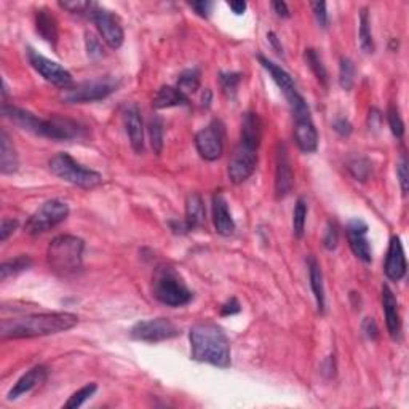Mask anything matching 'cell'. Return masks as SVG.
<instances>
[{
  "label": "cell",
  "mask_w": 409,
  "mask_h": 409,
  "mask_svg": "<svg viewBox=\"0 0 409 409\" xmlns=\"http://www.w3.org/2000/svg\"><path fill=\"white\" fill-rule=\"evenodd\" d=\"M79 323L77 315L68 312L34 314L21 318L3 320L0 325L2 339H29V337L50 336L72 330Z\"/></svg>",
  "instance_id": "obj_1"
},
{
  "label": "cell",
  "mask_w": 409,
  "mask_h": 409,
  "mask_svg": "<svg viewBox=\"0 0 409 409\" xmlns=\"http://www.w3.org/2000/svg\"><path fill=\"white\" fill-rule=\"evenodd\" d=\"M189 339L195 362L208 363L217 368L231 366V342L221 326L210 321L197 323L190 330Z\"/></svg>",
  "instance_id": "obj_2"
},
{
  "label": "cell",
  "mask_w": 409,
  "mask_h": 409,
  "mask_svg": "<svg viewBox=\"0 0 409 409\" xmlns=\"http://www.w3.org/2000/svg\"><path fill=\"white\" fill-rule=\"evenodd\" d=\"M84 240L74 236H58L52 240L47 251V263L54 275L68 278L82 270Z\"/></svg>",
  "instance_id": "obj_3"
},
{
  "label": "cell",
  "mask_w": 409,
  "mask_h": 409,
  "mask_svg": "<svg viewBox=\"0 0 409 409\" xmlns=\"http://www.w3.org/2000/svg\"><path fill=\"white\" fill-rule=\"evenodd\" d=\"M154 298L168 307H183L192 301L194 294L189 290L183 277L171 265H159L152 278Z\"/></svg>",
  "instance_id": "obj_4"
},
{
  "label": "cell",
  "mask_w": 409,
  "mask_h": 409,
  "mask_svg": "<svg viewBox=\"0 0 409 409\" xmlns=\"http://www.w3.org/2000/svg\"><path fill=\"white\" fill-rule=\"evenodd\" d=\"M50 171L63 181L82 189H93L102 183V176L100 173L80 165L66 152L53 157L50 160Z\"/></svg>",
  "instance_id": "obj_5"
},
{
  "label": "cell",
  "mask_w": 409,
  "mask_h": 409,
  "mask_svg": "<svg viewBox=\"0 0 409 409\" xmlns=\"http://www.w3.org/2000/svg\"><path fill=\"white\" fill-rule=\"evenodd\" d=\"M69 216V206L61 200H48L39 210L32 213L24 224V232L36 237L61 224Z\"/></svg>",
  "instance_id": "obj_6"
},
{
  "label": "cell",
  "mask_w": 409,
  "mask_h": 409,
  "mask_svg": "<svg viewBox=\"0 0 409 409\" xmlns=\"http://www.w3.org/2000/svg\"><path fill=\"white\" fill-rule=\"evenodd\" d=\"M118 82L114 79H96L82 82L69 88H64L61 93V98L64 102H70V105H80V102H95L106 100L111 96L114 91H117Z\"/></svg>",
  "instance_id": "obj_7"
},
{
  "label": "cell",
  "mask_w": 409,
  "mask_h": 409,
  "mask_svg": "<svg viewBox=\"0 0 409 409\" xmlns=\"http://www.w3.org/2000/svg\"><path fill=\"white\" fill-rule=\"evenodd\" d=\"M259 61H261V64H263V68L267 70V72L270 74V77L274 79L278 88H280L283 95H285L286 101L290 102L293 116L299 117V116H305V114H310L307 102H305V100L301 96V93L298 91V86H296V84H294L291 75L288 74L283 68L277 66L275 63H272L270 59L263 56V54L259 56Z\"/></svg>",
  "instance_id": "obj_8"
},
{
  "label": "cell",
  "mask_w": 409,
  "mask_h": 409,
  "mask_svg": "<svg viewBox=\"0 0 409 409\" xmlns=\"http://www.w3.org/2000/svg\"><path fill=\"white\" fill-rule=\"evenodd\" d=\"M226 128L221 120H213L208 127L201 128L195 136V147H197L201 159L215 162L224 154Z\"/></svg>",
  "instance_id": "obj_9"
},
{
  "label": "cell",
  "mask_w": 409,
  "mask_h": 409,
  "mask_svg": "<svg viewBox=\"0 0 409 409\" xmlns=\"http://www.w3.org/2000/svg\"><path fill=\"white\" fill-rule=\"evenodd\" d=\"M133 339L143 342H162L179 336V328L168 318H154L138 321L132 331Z\"/></svg>",
  "instance_id": "obj_10"
},
{
  "label": "cell",
  "mask_w": 409,
  "mask_h": 409,
  "mask_svg": "<svg viewBox=\"0 0 409 409\" xmlns=\"http://www.w3.org/2000/svg\"><path fill=\"white\" fill-rule=\"evenodd\" d=\"M27 59H29L31 66L34 68L43 79L50 82L54 86H59V88L64 90L69 88V85L72 84V75H70L69 70L59 66L58 63L52 61V59L45 58L43 54L32 50V48L27 50Z\"/></svg>",
  "instance_id": "obj_11"
},
{
  "label": "cell",
  "mask_w": 409,
  "mask_h": 409,
  "mask_svg": "<svg viewBox=\"0 0 409 409\" xmlns=\"http://www.w3.org/2000/svg\"><path fill=\"white\" fill-rule=\"evenodd\" d=\"M91 20L95 23L98 32L102 37L109 47L117 50L123 45V39H125V32L123 27L120 24V21L114 16L109 10L101 8V7H95V10L91 12Z\"/></svg>",
  "instance_id": "obj_12"
},
{
  "label": "cell",
  "mask_w": 409,
  "mask_h": 409,
  "mask_svg": "<svg viewBox=\"0 0 409 409\" xmlns=\"http://www.w3.org/2000/svg\"><path fill=\"white\" fill-rule=\"evenodd\" d=\"M256 167H258V151L238 144L237 149L233 151L231 160H229V179L233 184H242L251 178Z\"/></svg>",
  "instance_id": "obj_13"
},
{
  "label": "cell",
  "mask_w": 409,
  "mask_h": 409,
  "mask_svg": "<svg viewBox=\"0 0 409 409\" xmlns=\"http://www.w3.org/2000/svg\"><path fill=\"white\" fill-rule=\"evenodd\" d=\"M42 136L54 141H72L84 138L85 128L70 118L52 116L50 118L43 120Z\"/></svg>",
  "instance_id": "obj_14"
},
{
  "label": "cell",
  "mask_w": 409,
  "mask_h": 409,
  "mask_svg": "<svg viewBox=\"0 0 409 409\" xmlns=\"http://www.w3.org/2000/svg\"><path fill=\"white\" fill-rule=\"evenodd\" d=\"M294 187V173L288 149L283 143L277 144L275 151V194L277 199H285Z\"/></svg>",
  "instance_id": "obj_15"
},
{
  "label": "cell",
  "mask_w": 409,
  "mask_h": 409,
  "mask_svg": "<svg viewBox=\"0 0 409 409\" xmlns=\"http://www.w3.org/2000/svg\"><path fill=\"white\" fill-rule=\"evenodd\" d=\"M368 224L362 219H352L347 224V238L350 245L352 253L357 256L364 264H369L373 261V248L368 240Z\"/></svg>",
  "instance_id": "obj_16"
},
{
  "label": "cell",
  "mask_w": 409,
  "mask_h": 409,
  "mask_svg": "<svg viewBox=\"0 0 409 409\" xmlns=\"http://www.w3.org/2000/svg\"><path fill=\"white\" fill-rule=\"evenodd\" d=\"M294 141L299 149L305 154H312L318 149V132L315 128L310 114L301 117H294Z\"/></svg>",
  "instance_id": "obj_17"
},
{
  "label": "cell",
  "mask_w": 409,
  "mask_h": 409,
  "mask_svg": "<svg viewBox=\"0 0 409 409\" xmlns=\"http://www.w3.org/2000/svg\"><path fill=\"white\" fill-rule=\"evenodd\" d=\"M406 258L405 251H403L401 240L398 237H392L389 251H387V258L384 264V272L389 280L400 281L403 277L406 275Z\"/></svg>",
  "instance_id": "obj_18"
},
{
  "label": "cell",
  "mask_w": 409,
  "mask_h": 409,
  "mask_svg": "<svg viewBox=\"0 0 409 409\" xmlns=\"http://www.w3.org/2000/svg\"><path fill=\"white\" fill-rule=\"evenodd\" d=\"M123 123L127 134L130 138V144H132L136 154H141L144 151V125L143 118H141L139 109L134 105H128L123 111Z\"/></svg>",
  "instance_id": "obj_19"
},
{
  "label": "cell",
  "mask_w": 409,
  "mask_h": 409,
  "mask_svg": "<svg viewBox=\"0 0 409 409\" xmlns=\"http://www.w3.org/2000/svg\"><path fill=\"white\" fill-rule=\"evenodd\" d=\"M2 114L10 120V122H13V125H16L18 128L24 130V132H29L32 134L42 136L43 120L36 117L34 114L27 112V111H24V109L8 106L7 102H3Z\"/></svg>",
  "instance_id": "obj_20"
},
{
  "label": "cell",
  "mask_w": 409,
  "mask_h": 409,
  "mask_svg": "<svg viewBox=\"0 0 409 409\" xmlns=\"http://www.w3.org/2000/svg\"><path fill=\"white\" fill-rule=\"evenodd\" d=\"M213 224L221 236H232L236 232V221L229 211L227 200L222 194L213 195Z\"/></svg>",
  "instance_id": "obj_21"
},
{
  "label": "cell",
  "mask_w": 409,
  "mask_h": 409,
  "mask_svg": "<svg viewBox=\"0 0 409 409\" xmlns=\"http://www.w3.org/2000/svg\"><path fill=\"white\" fill-rule=\"evenodd\" d=\"M263 139V120L256 112H247L242 118V132H240V144L249 149L258 151Z\"/></svg>",
  "instance_id": "obj_22"
},
{
  "label": "cell",
  "mask_w": 409,
  "mask_h": 409,
  "mask_svg": "<svg viewBox=\"0 0 409 409\" xmlns=\"http://www.w3.org/2000/svg\"><path fill=\"white\" fill-rule=\"evenodd\" d=\"M48 376V369L43 364H39V366H34L32 369L27 371L24 376H21L18 379V383L13 385V389L8 392V400H16L21 395L29 394L31 390H34L37 385H40L45 383Z\"/></svg>",
  "instance_id": "obj_23"
},
{
  "label": "cell",
  "mask_w": 409,
  "mask_h": 409,
  "mask_svg": "<svg viewBox=\"0 0 409 409\" xmlns=\"http://www.w3.org/2000/svg\"><path fill=\"white\" fill-rule=\"evenodd\" d=\"M383 307L389 334L394 337V339H396V337H400L401 332V320L400 312H398V302L395 294L387 285L383 286Z\"/></svg>",
  "instance_id": "obj_24"
},
{
  "label": "cell",
  "mask_w": 409,
  "mask_h": 409,
  "mask_svg": "<svg viewBox=\"0 0 409 409\" xmlns=\"http://www.w3.org/2000/svg\"><path fill=\"white\" fill-rule=\"evenodd\" d=\"M206 219V211H205V203L201 200L200 194L192 192L187 195V200H185V224H187L189 231H194V229H199L205 224Z\"/></svg>",
  "instance_id": "obj_25"
},
{
  "label": "cell",
  "mask_w": 409,
  "mask_h": 409,
  "mask_svg": "<svg viewBox=\"0 0 409 409\" xmlns=\"http://www.w3.org/2000/svg\"><path fill=\"white\" fill-rule=\"evenodd\" d=\"M189 105V96L184 95V93L178 88V86H170L165 85L157 91L154 98V102L152 106L157 111L160 109H168V107H176V106H187Z\"/></svg>",
  "instance_id": "obj_26"
},
{
  "label": "cell",
  "mask_w": 409,
  "mask_h": 409,
  "mask_svg": "<svg viewBox=\"0 0 409 409\" xmlns=\"http://www.w3.org/2000/svg\"><path fill=\"white\" fill-rule=\"evenodd\" d=\"M36 29L43 40H47L52 45H56L58 42V21L52 15L50 10L40 8L36 12Z\"/></svg>",
  "instance_id": "obj_27"
},
{
  "label": "cell",
  "mask_w": 409,
  "mask_h": 409,
  "mask_svg": "<svg viewBox=\"0 0 409 409\" xmlns=\"http://www.w3.org/2000/svg\"><path fill=\"white\" fill-rule=\"evenodd\" d=\"M18 167L20 162L15 146L10 141L7 132L2 130L0 133V171L3 174H13L18 171Z\"/></svg>",
  "instance_id": "obj_28"
},
{
  "label": "cell",
  "mask_w": 409,
  "mask_h": 409,
  "mask_svg": "<svg viewBox=\"0 0 409 409\" xmlns=\"http://www.w3.org/2000/svg\"><path fill=\"white\" fill-rule=\"evenodd\" d=\"M309 277H310V286H312L315 301H317L318 312H325V286H323V275H321V269L315 258H309Z\"/></svg>",
  "instance_id": "obj_29"
},
{
  "label": "cell",
  "mask_w": 409,
  "mask_h": 409,
  "mask_svg": "<svg viewBox=\"0 0 409 409\" xmlns=\"http://www.w3.org/2000/svg\"><path fill=\"white\" fill-rule=\"evenodd\" d=\"M32 265V259L29 256L21 254L18 258L5 261V263L0 265V280H7L8 277H15L29 269Z\"/></svg>",
  "instance_id": "obj_30"
},
{
  "label": "cell",
  "mask_w": 409,
  "mask_h": 409,
  "mask_svg": "<svg viewBox=\"0 0 409 409\" xmlns=\"http://www.w3.org/2000/svg\"><path fill=\"white\" fill-rule=\"evenodd\" d=\"M360 47L364 53H373L374 52V39L373 32H371V21L368 10L363 8L360 13Z\"/></svg>",
  "instance_id": "obj_31"
},
{
  "label": "cell",
  "mask_w": 409,
  "mask_h": 409,
  "mask_svg": "<svg viewBox=\"0 0 409 409\" xmlns=\"http://www.w3.org/2000/svg\"><path fill=\"white\" fill-rule=\"evenodd\" d=\"M304 58H305V63H307L309 68L312 69L314 75L317 77V80L320 82V84L323 86H328V72H326L323 59H321V56L317 53V50H314V48H309V50H305Z\"/></svg>",
  "instance_id": "obj_32"
},
{
  "label": "cell",
  "mask_w": 409,
  "mask_h": 409,
  "mask_svg": "<svg viewBox=\"0 0 409 409\" xmlns=\"http://www.w3.org/2000/svg\"><path fill=\"white\" fill-rule=\"evenodd\" d=\"M305 219H307V201L301 197L298 199L293 213V232L296 238H301L304 236Z\"/></svg>",
  "instance_id": "obj_33"
},
{
  "label": "cell",
  "mask_w": 409,
  "mask_h": 409,
  "mask_svg": "<svg viewBox=\"0 0 409 409\" xmlns=\"http://www.w3.org/2000/svg\"><path fill=\"white\" fill-rule=\"evenodd\" d=\"M200 86V72L197 69H187L179 75L178 79V88L181 90L184 95L189 93H195Z\"/></svg>",
  "instance_id": "obj_34"
},
{
  "label": "cell",
  "mask_w": 409,
  "mask_h": 409,
  "mask_svg": "<svg viewBox=\"0 0 409 409\" xmlns=\"http://www.w3.org/2000/svg\"><path fill=\"white\" fill-rule=\"evenodd\" d=\"M149 138H151V146L154 149V154L160 155L163 151V122L160 117H152L149 122Z\"/></svg>",
  "instance_id": "obj_35"
},
{
  "label": "cell",
  "mask_w": 409,
  "mask_h": 409,
  "mask_svg": "<svg viewBox=\"0 0 409 409\" xmlns=\"http://www.w3.org/2000/svg\"><path fill=\"white\" fill-rule=\"evenodd\" d=\"M353 84H355V64L350 58H341L339 85L346 91H350Z\"/></svg>",
  "instance_id": "obj_36"
},
{
  "label": "cell",
  "mask_w": 409,
  "mask_h": 409,
  "mask_svg": "<svg viewBox=\"0 0 409 409\" xmlns=\"http://www.w3.org/2000/svg\"><path fill=\"white\" fill-rule=\"evenodd\" d=\"M98 390V385L96 384H86L85 387H82L80 390L75 392V394L70 395L69 400L64 403V408L68 409H72V408H79L84 405L86 400H90V398L95 395V392Z\"/></svg>",
  "instance_id": "obj_37"
},
{
  "label": "cell",
  "mask_w": 409,
  "mask_h": 409,
  "mask_svg": "<svg viewBox=\"0 0 409 409\" xmlns=\"http://www.w3.org/2000/svg\"><path fill=\"white\" fill-rule=\"evenodd\" d=\"M348 171L357 181H366L371 173V162L364 157H357V159L348 162Z\"/></svg>",
  "instance_id": "obj_38"
},
{
  "label": "cell",
  "mask_w": 409,
  "mask_h": 409,
  "mask_svg": "<svg viewBox=\"0 0 409 409\" xmlns=\"http://www.w3.org/2000/svg\"><path fill=\"white\" fill-rule=\"evenodd\" d=\"M240 82H242V74H238V72H221L219 74L221 88L229 98L236 96Z\"/></svg>",
  "instance_id": "obj_39"
},
{
  "label": "cell",
  "mask_w": 409,
  "mask_h": 409,
  "mask_svg": "<svg viewBox=\"0 0 409 409\" xmlns=\"http://www.w3.org/2000/svg\"><path fill=\"white\" fill-rule=\"evenodd\" d=\"M59 7L68 10L69 13L74 15H91L93 10H95L96 3L93 2H85V0H68V2H59Z\"/></svg>",
  "instance_id": "obj_40"
},
{
  "label": "cell",
  "mask_w": 409,
  "mask_h": 409,
  "mask_svg": "<svg viewBox=\"0 0 409 409\" xmlns=\"http://www.w3.org/2000/svg\"><path fill=\"white\" fill-rule=\"evenodd\" d=\"M387 122H389V127L395 138L401 139L403 134H405V123H403L400 112H398L395 106H390L389 111H387Z\"/></svg>",
  "instance_id": "obj_41"
},
{
  "label": "cell",
  "mask_w": 409,
  "mask_h": 409,
  "mask_svg": "<svg viewBox=\"0 0 409 409\" xmlns=\"http://www.w3.org/2000/svg\"><path fill=\"white\" fill-rule=\"evenodd\" d=\"M337 243H339V227H337L336 222L330 221L323 236V247L328 251H332L336 249Z\"/></svg>",
  "instance_id": "obj_42"
},
{
  "label": "cell",
  "mask_w": 409,
  "mask_h": 409,
  "mask_svg": "<svg viewBox=\"0 0 409 409\" xmlns=\"http://www.w3.org/2000/svg\"><path fill=\"white\" fill-rule=\"evenodd\" d=\"M396 174H398V179H400L403 195H406L408 189H409V174H408V160H406V157H401V160H400V163H398V167H396Z\"/></svg>",
  "instance_id": "obj_43"
},
{
  "label": "cell",
  "mask_w": 409,
  "mask_h": 409,
  "mask_svg": "<svg viewBox=\"0 0 409 409\" xmlns=\"http://www.w3.org/2000/svg\"><path fill=\"white\" fill-rule=\"evenodd\" d=\"M86 50H88V54L91 58H101L102 54H105L100 40H98L93 34H86Z\"/></svg>",
  "instance_id": "obj_44"
},
{
  "label": "cell",
  "mask_w": 409,
  "mask_h": 409,
  "mask_svg": "<svg viewBox=\"0 0 409 409\" xmlns=\"http://www.w3.org/2000/svg\"><path fill=\"white\" fill-rule=\"evenodd\" d=\"M312 10L315 15V20L320 27L328 26V13H326V3L325 2H312Z\"/></svg>",
  "instance_id": "obj_45"
},
{
  "label": "cell",
  "mask_w": 409,
  "mask_h": 409,
  "mask_svg": "<svg viewBox=\"0 0 409 409\" xmlns=\"http://www.w3.org/2000/svg\"><path fill=\"white\" fill-rule=\"evenodd\" d=\"M332 128H334V132L339 136H342V138H347V136H350L353 132L352 123L348 122L347 118H342V117L336 120L334 125H332Z\"/></svg>",
  "instance_id": "obj_46"
},
{
  "label": "cell",
  "mask_w": 409,
  "mask_h": 409,
  "mask_svg": "<svg viewBox=\"0 0 409 409\" xmlns=\"http://www.w3.org/2000/svg\"><path fill=\"white\" fill-rule=\"evenodd\" d=\"M362 330L364 332V336H366L368 339H371V341H376L379 337V328H378V325H376L374 318H364Z\"/></svg>",
  "instance_id": "obj_47"
},
{
  "label": "cell",
  "mask_w": 409,
  "mask_h": 409,
  "mask_svg": "<svg viewBox=\"0 0 409 409\" xmlns=\"http://www.w3.org/2000/svg\"><path fill=\"white\" fill-rule=\"evenodd\" d=\"M190 7L195 10V13L200 15L201 18H208L215 3L208 2V0H200V2H190Z\"/></svg>",
  "instance_id": "obj_48"
},
{
  "label": "cell",
  "mask_w": 409,
  "mask_h": 409,
  "mask_svg": "<svg viewBox=\"0 0 409 409\" xmlns=\"http://www.w3.org/2000/svg\"><path fill=\"white\" fill-rule=\"evenodd\" d=\"M383 114H380L379 109L373 107L368 114V127L369 130H374V132H378L380 128V125H383Z\"/></svg>",
  "instance_id": "obj_49"
},
{
  "label": "cell",
  "mask_w": 409,
  "mask_h": 409,
  "mask_svg": "<svg viewBox=\"0 0 409 409\" xmlns=\"http://www.w3.org/2000/svg\"><path fill=\"white\" fill-rule=\"evenodd\" d=\"M16 227H18V221L16 219H3L2 227H0V240L5 242L16 231Z\"/></svg>",
  "instance_id": "obj_50"
},
{
  "label": "cell",
  "mask_w": 409,
  "mask_h": 409,
  "mask_svg": "<svg viewBox=\"0 0 409 409\" xmlns=\"http://www.w3.org/2000/svg\"><path fill=\"white\" fill-rule=\"evenodd\" d=\"M321 374L326 376V378H328V379L334 378V374H336V360H334V355H330L328 358L325 360L323 363H321Z\"/></svg>",
  "instance_id": "obj_51"
},
{
  "label": "cell",
  "mask_w": 409,
  "mask_h": 409,
  "mask_svg": "<svg viewBox=\"0 0 409 409\" xmlns=\"http://www.w3.org/2000/svg\"><path fill=\"white\" fill-rule=\"evenodd\" d=\"M242 307H240V304L236 298H232L231 301H227L224 305L221 307V315L222 317H229V315H236L238 314Z\"/></svg>",
  "instance_id": "obj_52"
},
{
  "label": "cell",
  "mask_w": 409,
  "mask_h": 409,
  "mask_svg": "<svg viewBox=\"0 0 409 409\" xmlns=\"http://www.w3.org/2000/svg\"><path fill=\"white\" fill-rule=\"evenodd\" d=\"M272 7H274L275 13L280 16V18H290V8H288V5L285 2H274Z\"/></svg>",
  "instance_id": "obj_53"
},
{
  "label": "cell",
  "mask_w": 409,
  "mask_h": 409,
  "mask_svg": "<svg viewBox=\"0 0 409 409\" xmlns=\"http://www.w3.org/2000/svg\"><path fill=\"white\" fill-rule=\"evenodd\" d=\"M229 7L236 15H243L245 10H247V3L245 2H229Z\"/></svg>",
  "instance_id": "obj_54"
},
{
  "label": "cell",
  "mask_w": 409,
  "mask_h": 409,
  "mask_svg": "<svg viewBox=\"0 0 409 409\" xmlns=\"http://www.w3.org/2000/svg\"><path fill=\"white\" fill-rule=\"evenodd\" d=\"M267 39H269V42L272 43V47L275 48L277 53H281V52H283V48H281V45H280V42H278L277 36L274 34V32H269V34H267Z\"/></svg>",
  "instance_id": "obj_55"
}]
</instances>
